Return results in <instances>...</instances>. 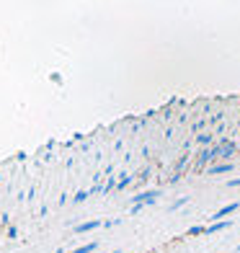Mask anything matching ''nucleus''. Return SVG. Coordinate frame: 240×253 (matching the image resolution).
Masks as SVG:
<instances>
[{
  "label": "nucleus",
  "mask_w": 240,
  "mask_h": 253,
  "mask_svg": "<svg viewBox=\"0 0 240 253\" xmlns=\"http://www.w3.org/2000/svg\"><path fill=\"white\" fill-rule=\"evenodd\" d=\"M235 210H238V204H230V207H225V210H220V212H217V214H214V220H222V217H225V214H233Z\"/></svg>",
  "instance_id": "nucleus-1"
},
{
  "label": "nucleus",
  "mask_w": 240,
  "mask_h": 253,
  "mask_svg": "<svg viewBox=\"0 0 240 253\" xmlns=\"http://www.w3.org/2000/svg\"><path fill=\"white\" fill-rule=\"evenodd\" d=\"M101 222H85V225H78L75 227V233H88V230H96Z\"/></svg>",
  "instance_id": "nucleus-2"
},
{
  "label": "nucleus",
  "mask_w": 240,
  "mask_h": 253,
  "mask_svg": "<svg viewBox=\"0 0 240 253\" xmlns=\"http://www.w3.org/2000/svg\"><path fill=\"white\" fill-rule=\"evenodd\" d=\"M158 197V191H147V194H140L134 202H140V204H147V199H155Z\"/></svg>",
  "instance_id": "nucleus-3"
},
{
  "label": "nucleus",
  "mask_w": 240,
  "mask_h": 253,
  "mask_svg": "<svg viewBox=\"0 0 240 253\" xmlns=\"http://www.w3.org/2000/svg\"><path fill=\"white\" fill-rule=\"evenodd\" d=\"M96 251V243H88V246H83V248H75L73 253H93Z\"/></svg>",
  "instance_id": "nucleus-4"
},
{
  "label": "nucleus",
  "mask_w": 240,
  "mask_h": 253,
  "mask_svg": "<svg viewBox=\"0 0 240 253\" xmlns=\"http://www.w3.org/2000/svg\"><path fill=\"white\" fill-rule=\"evenodd\" d=\"M230 222H217V225H212V227H207L204 233H217V230H222V227H227Z\"/></svg>",
  "instance_id": "nucleus-5"
},
{
  "label": "nucleus",
  "mask_w": 240,
  "mask_h": 253,
  "mask_svg": "<svg viewBox=\"0 0 240 253\" xmlns=\"http://www.w3.org/2000/svg\"><path fill=\"white\" fill-rule=\"evenodd\" d=\"M114 253H119V251H114Z\"/></svg>",
  "instance_id": "nucleus-6"
}]
</instances>
